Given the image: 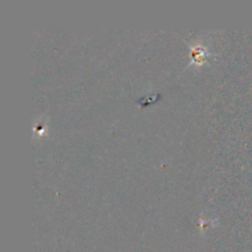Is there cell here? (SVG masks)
I'll use <instances>...</instances> for the list:
<instances>
[{
  "mask_svg": "<svg viewBox=\"0 0 252 252\" xmlns=\"http://www.w3.org/2000/svg\"><path fill=\"white\" fill-rule=\"evenodd\" d=\"M208 58V51H206V48L199 44L192 47V62L197 64H201L202 62H204Z\"/></svg>",
  "mask_w": 252,
  "mask_h": 252,
  "instance_id": "1",
  "label": "cell"
}]
</instances>
